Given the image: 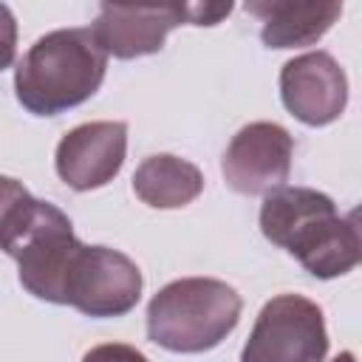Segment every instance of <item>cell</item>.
Wrapping results in <instances>:
<instances>
[{"instance_id": "cell-1", "label": "cell", "mask_w": 362, "mask_h": 362, "mask_svg": "<svg viewBox=\"0 0 362 362\" xmlns=\"http://www.w3.org/2000/svg\"><path fill=\"white\" fill-rule=\"evenodd\" d=\"M260 232L320 280L348 274L362 257L356 212L339 215L334 198L311 187L283 184L266 192L260 204Z\"/></svg>"}, {"instance_id": "cell-2", "label": "cell", "mask_w": 362, "mask_h": 362, "mask_svg": "<svg viewBox=\"0 0 362 362\" xmlns=\"http://www.w3.org/2000/svg\"><path fill=\"white\" fill-rule=\"evenodd\" d=\"M107 54L90 28L42 34L14 68L17 102L34 116H57L88 102L105 82Z\"/></svg>"}, {"instance_id": "cell-3", "label": "cell", "mask_w": 362, "mask_h": 362, "mask_svg": "<svg viewBox=\"0 0 362 362\" xmlns=\"http://www.w3.org/2000/svg\"><path fill=\"white\" fill-rule=\"evenodd\" d=\"M243 311L240 294L215 277H181L147 303V337L173 354H204L221 345Z\"/></svg>"}, {"instance_id": "cell-4", "label": "cell", "mask_w": 362, "mask_h": 362, "mask_svg": "<svg viewBox=\"0 0 362 362\" xmlns=\"http://www.w3.org/2000/svg\"><path fill=\"white\" fill-rule=\"evenodd\" d=\"M71 218L48 204L31 198L14 226L0 238V249L17 260L20 286L45 303L62 305V280L79 249Z\"/></svg>"}, {"instance_id": "cell-5", "label": "cell", "mask_w": 362, "mask_h": 362, "mask_svg": "<svg viewBox=\"0 0 362 362\" xmlns=\"http://www.w3.org/2000/svg\"><path fill=\"white\" fill-rule=\"evenodd\" d=\"M141 286V272L124 252L79 243L62 280V305L96 320L124 317L136 308Z\"/></svg>"}, {"instance_id": "cell-6", "label": "cell", "mask_w": 362, "mask_h": 362, "mask_svg": "<svg viewBox=\"0 0 362 362\" xmlns=\"http://www.w3.org/2000/svg\"><path fill=\"white\" fill-rule=\"evenodd\" d=\"M325 354L322 308L303 294H277L260 308L240 362H322Z\"/></svg>"}, {"instance_id": "cell-7", "label": "cell", "mask_w": 362, "mask_h": 362, "mask_svg": "<svg viewBox=\"0 0 362 362\" xmlns=\"http://www.w3.org/2000/svg\"><path fill=\"white\" fill-rule=\"evenodd\" d=\"M294 156L291 133L277 122H252L240 127L223 150L221 173L240 195H266L288 181Z\"/></svg>"}, {"instance_id": "cell-8", "label": "cell", "mask_w": 362, "mask_h": 362, "mask_svg": "<svg viewBox=\"0 0 362 362\" xmlns=\"http://www.w3.org/2000/svg\"><path fill=\"white\" fill-rule=\"evenodd\" d=\"M280 99L308 127L331 124L348 105V79L328 51H308L280 68Z\"/></svg>"}, {"instance_id": "cell-9", "label": "cell", "mask_w": 362, "mask_h": 362, "mask_svg": "<svg viewBox=\"0 0 362 362\" xmlns=\"http://www.w3.org/2000/svg\"><path fill=\"white\" fill-rule=\"evenodd\" d=\"M189 25L187 3H161V6H113L102 3L90 25L93 40L107 57L136 59L158 54L173 28Z\"/></svg>"}, {"instance_id": "cell-10", "label": "cell", "mask_w": 362, "mask_h": 362, "mask_svg": "<svg viewBox=\"0 0 362 362\" xmlns=\"http://www.w3.org/2000/svg\"><path fill=\"white\" fill-rule=\"evenodd\" d=\"M127 156L124 122H85L68 130L54 156L57 175L76 192H90L110 184Z\"/></svg>"}, {"instance_id": "cell-11", "label": "cell", "mask_w": 362, "mask_h": 362, "mask_svg": "<svg viewBox=\"0 0 362 362\" xmlns=\"http://www.w3.org/2000/svg\"><path fill=\"white\" fill-rule=\"evenodd\" d=\"M243 8L260 20V40L266 48L314 45L342 14V3L334 0H252Z\"/></svg>"}, {"instance_id": "cell-12", "label": "cell", "mask_w": 362, "mask_h": 362, "mask_svg": "<svg viewBox=\"0 0 362 362\" xmlns=\"http://www.w3.org/2000/svg\"><path fill=\"white\" fill-rule=\"evenodd\" d=\"M133 192L153 209H181L204 192V175L192 161L158 153L136 167Z\"/></svg>"}, {"instance_id": "cell-13", "label": "cell", "mask_w": 362, "mask_h": 362, "mask_svg": "<svg viewBox=\"0 0 362 362\" xmlns=\"http://www.w3.org/2000/svg\"><path fill=\"white\" fill-rule=\"evenodd\" d=\"M34 195L17 181V178H8V175H0V238L14 226V221L20 218V212L28 206Z\"/></svg>"}, {"instance_id": "cell-14", "label": "cell", "mask_w": 362, "mask_h": 362, "mask_svg": "<svg viewBox=\"0 0 362 362\" xmlns=\"http://www.w3.org/2000/svg\"><path fill=\"white\" fill-rule=\"evenodd\" d=\"M82 362H147V356L124 342H102V345H93L82 356Z\"/></svg>"}, {"instance_id": "cell-15", "label": "cell", "mask_w": 362, "mask_h": 362, "mask_svg": "<svg viewBox=\"0 0 362 362\" xmlns=\"http://www.w3.org/2000/svg\"><path fill=\"white\" fill-rule=\"evenodd\" d=\"M17 54V23L6 3H0V71L14 62Z\"/></svg>"}, {"instance_id": "cell-16", "label": "cell", "mask_w": 362, "mask_h": 362, "mask_svg": "<svg viewBox=\"0 0 362 362\" xmlns=\"http://www.w3.org/2000/svg\"><path fill=\"white\" fill-rule=\"evenodd\" d=\"M189 25H218L229 11L232 3H187Z\"/></svg>"}, {"instance_id": "cell-17", "label": "cell", "mask_w": 362, "mask_h": 362, "mask_svg": "<svg viewBox=\"0 0 362 362\" xmlns=\"http://www.w3.org/2000/svg\"><path fill=\"white\" fill-rule=\"evenodd\" d=\"M331 362H356V356H354L351 351H342V354H339L337 359H331Z\"/></svg>"}]
</instances>
